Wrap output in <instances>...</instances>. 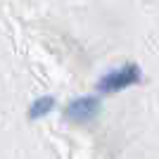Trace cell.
Instances as JSON below:
<instances>
[{
  "label": "cell",
  "instance_id": "obj_3",
  "mask_svg": "<svg viewBox=\"0 0 159 159\" xmlns=\"http://www.w3.org/2000/svg\"><path fill=\"white\" fill-rule=\"evenodd\" d=\"M52 105H55L52 98H38L31 105V109H29V119H40L43 114H48L50 109H52Z\"/></svg>",
  "mask_w": 159,
  "mask_h": 159
},
{
  "label": "cell",
  "instance_id": "obj_1",
  "mask_svg": "<svg viewBox=\"0 0 159 159\" xmlns=\"http://www.w3.org/2000/svg\"><path fill=\"white\" fill-rule=\"evenodd\" d=\"M138 81H140V69L135 64H126V66H121V69H116V71L102 76L98 88L105 90V93H116V90H124L128 86H135Z\"/></svg>",
  "mask_w": 159,
  "mask_h": 159
},
{
  "label": "cell",
  "instance_id": "obj_2",
  "mask_svg": "<svg viewBox=\"0 0 159 159\" xmlns=\"http://www.w3.org/2000/svg\"><path fill=\"white\" fill-rule=\"evenodd\" d=\"M98 109H100V102L95 98H79L66 107L64 116L69 121H74V124H88V121L95 119Z\"/></svg>",
  "mask_w": 159,
  "mask_h": 159
}]
</instances>
